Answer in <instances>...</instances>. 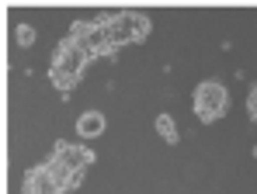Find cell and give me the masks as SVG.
I'll list each match as a JSON object with an SVG mask.
<instances>
[{
    "mask_svg": "<svg viewBox=\"0 0 257 194\" xmlns=\"http://www.w3.org/2000/svg\"><path fill=\"white\" fill-rule=\"evenodd\" d=\"M87 63H90V56H87L84 49L73 39H63L56 45V52H52V63H49V80H52V87L63 90V97H70L73 83L84 77Z\"/></svg>",
    "mask_w": 257,
    "mask_h": 194,
    "instance_id": "obj_1",
    "label": "cell"
},
{
    "mask_svg": "<svg viewBox=\"0 0 257 194\" xmlns=\"http://www.w3.org/2000/svg\"><path fill=\"white\" fill-rule=\"evenodd\" d=\"M104 28H108V42H111V52H118L122 45L150 39L153 32V21L143 14V11H118V14H101Z\"/></svg>",
    "mask_w": 257,
    "mask_h": 194,
    "instance_id": "obj_2",
    "label": "cell"
},
{
    "mask_svg": "<svg viewBox=\"0 0 257 194\" xmlns=\"http://www.w3.org/2000/svg\"><path fill=\"white\" fill-rule=\"evenodd\" d=\"M191 108H195V115L202 118L205 125L219 121V118L226 115V108H229V90H226V83H222V80H205V83H198L195 94H191Z\"/></svg>",
    "mask_w": 257,
    "mask_h": 194,
    "instance_id": "obj_3",
    "label": "cell"
},
{
    "mask_svg": "<svg viewBox=\"0 0 257 194\" xmlns=\"http://www.w3.org/2000/svg\"><path fill=\"white\" fill-rule=\"evenodd\" d=\"M66 39H73L87 56H90V59H97V56H111L108 28H104V21H101V18H94V21H73V25H70V32H66Z\"/></svg>",
    "mask_w": 257,
    "mask_h": 194,
    "instance_id": "obj_4",
    "label": "cell"
},
{
    "mask_svg": "<svg viewBox=\"0 0 257 194\" xmlns=\"http://www.w3.org/2000/svg\"><path fill=\"white\" fill-rule=\"evenodd\" d=\"M52 159H59L63 166H70V170H77V173H87V166H94V149H87L80 142H56L52 146Z\"/></svg>",
    "mask_w": 257,
    "mask_h": 194,
    "instance_id": "obj_5",
    "label": "cell"
},
{
    "mask_svg": "<svg viewBox=\"0 0 257 194\" xmlns=\"http://www.w3.org/2000/svg\"><path fill=\"white\" fill-rule=\"evenodd\" d=\"M21 194H66V191H63L59 180L52 177L49 163H39V166L25 170V177H21Z\"/></svg>",
    "mask_w": 257,
    "mask_h": 194,
    "instance_id": "obj_6",
    "label": "cell"
},
{
    "mask_svg": "<svg viewBox=\"0 0 257 194\" xmlns=\"http://www.w3.org/2000/svg\"><path fill=\"white\" fill-rule=\"evenodd\" d=\"M104 111H84V115L77 118V135L80 139H97L101 132H104Z\"/></svg>",
    "mask_w": 257,
    "mask_h": 194,
    "instance_id": "obj_7",
    "label": "cell"
},
{
    "mask_svg": "<svg viewBox=\"0 0 257 194\" xmlns=\"http://www.w3.org/2000/svg\"><path fill=\"white\" fill-rule=\"evenodd\" d=\"M45 163H49V170H52V177L59 180V187H63L66 194H70V191H77V187H80V180H84V173H77V170H70V166H63V163H59V159H52V156H49Z\"/></svg>",
    "mask_w": 257,
    "mask_h": 194,
    "instance_id": "obj_8",
    "label": "cell"
},
{
    "mask_svg": "<svg viewBox=\"0 0 257 194\" xmlns=\"http://www.w3.org/2000/svg\"><path fill=\"white\" fill-rule=\"evenodd\" d=\"M153 128L160 132V139H164V142H171V146L177 142V125H174V118H171V115H157Z\"/></svg>",
    "mask_w": 257,
    "mask_h": 194,
    "instance_id": "obj_9",
    "label": "cell"
},
{
    "mask_svg": "<svg viewBox=\"0 0 257 194\" xmlns=\"http://www.w3.org/2000/svg\"><path fill=\"white\" fill-rule=\"evenodd\" d=\"M14 42H18L21 49L35 45V28H32V25H18V32H14Z\"/></svg>",
    "mask_w": 257,
    "mask_h": 194,
    "instance_id": "obj_10",
    "label": "cell"
},
{
    "mask_svg": "<svg viewBox=\"0 0 257 194\" xmlns=\"http://www.w3.org/2000/svg\"><path fill=\"white\" fill-rule=\"evenodd\" d=\"M247 115H250V121H257V83L250 87V94H247Z\"/></svg>",
    "mask_w": 257,
    "mask_h": 194,
    "instance_id": "obj_11",
    "label": "cell"
}]
</instances>
